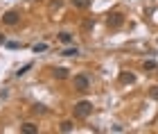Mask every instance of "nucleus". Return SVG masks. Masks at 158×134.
<instances>
[{
    "instance_id": "1a4fd4ad",
    "label": "nucleus",
    "mask_w": 158,
    "mask_h": 134,
    "mask_svg": "<svg viewBox=\"0 0 158 134\" xmlns=\"http://www.w3.org/2000/svg\"><path fill=\"white\" fill-rule=\"evenodd\" d=\"M59 41H61V43H70V41H73L70 32H61V34H59Z\"/></svg>"
},
{
    "instance_id": "dca6fc26",
    "label": "nucleus",
    "mask_w": 158,
    "mask_h": 134,
    "mask_svg": "<svg viewBox=\"0 0 158 134\" xmlns=\"http://www.w3.org/2000/svg\"><path fill=\"white\" fill-rule=\"evenodd\" d=\"M20 43H18V41H7V48H18Z\"/></svg>"
},
{
    "instance_id": "9b49d317",
    "label": "nucleus",
    "mask_w": 158,
    "mask_h": 134,
    "mask_svg": "<svg viewBox=\"0 0 158 134\" xmlns=\"http://www.w3.org/2000/svg\"><path fill=\"white\" fill-rule=\"evenodd\" d=\"M61 132H73V123H70V121H63V123H61Z\"/></svg>"
},
{
    "instance_id": "ddd939ff",
    "label": "nucleus",
    "mask_w": 158,
    "mask_h": 134,
    "mask_svg": "<svg viewBox=\"0 0 158 134\" xmlns=\"http://www.w3.org/2000/svg\"><path fill=\"white\" fill-rule=\"evenodd\" d=\"M30 68H32V64H25V66L20 68V70H16V77H20V75H25V73H27V70H30Z\"/></svg>"
},
{
    "instance_id": "f03ea898",
    "label": "nucleus",
    "mask_w": 158,
    "mask_h": 134,
    "mask_svg": "<svg viewBox=\"0 0 158 134\" xmlns=\"http://www.w3.org/2000/svg\"><path fill=\"white\" fill-rule=\"evenodd\" d=\"M122 23H124V16H122L120 11H113V14H109V18H106V25H109L111 30H118Z\"/></svg>"
},
{
    "instance_id": "0eeeda50",
    "label": "nucleus",
    "mask_w": 158,
    "mask_h": 134,
    "mask_svg": "<svg viewBox=\"0 0 158 134\" xmlns=\"http://www.w3.org/2000/svg\"><path fill=\"white\" fill-rule=\"evenodd\" d=\"M70 2H73V5L77 7V9H88L93 0H70Z\"/></svg>"
},
{
    "instance_id": "f257e3e1",
    "label": "nucleus",
    "mask_w": 158,
    "mask_h": 134,
    "mask_svg": "<svg viewBox=\"0 0 158 134\" xmlns=\"http://www.w3.org/2000/svg\"><path fill=\"white\" fill-rule=\"evenodd\" d=\"M73 111H75V118H88L90 111H93V105L88 100H79L73 107Z\"/></svg>"
},
{
    "instance_id": "20e7f679",
    "label": "nucleus",
    "mask_w": 158,
    "mask_h": 134,
    "mask_svg": "<svg viewBox=\"0 0 158 134\" xmlns=\"http://www.w3.org/2000/svg\"><path fill=\"white\" fill-rule=\"evenodd\" d=\"M18 20H20V14L14 11V9L7 11V14H2V23H5V25H16Z\"/></svg>"
},
{
    "instance_id": "2eb2a0df",
    "label": "nucleus",
    "mask_w": 158,
    "mask_h": 134,
    "mask_svg": "<svg viewBox=\"0 0 158 134\" xmlns=\"http://www.w3.org/2000/svg\"><path fill=\"white\" fill-rule=\"evenodd\" d=\"M45 48H48L45 43H36V46L32 48V50H34V52H43V50H45Z\"/></svg>"
},
{
    "instance_id": "f3484780",
    "label": "nucleus",
    "mask_w": 158,
    "mask_h": 134,
    "mask_svg": "<svg viewBox=\"0 0 158 134\" xmlns=\"http://www.w3.org/2000/svg\"><path fill=\"white\" fill-rule=\"evenodd\" d=\"M152 98H156V100H158V87H152Z\"/></svg>"
},
{
    "instance_id": "4468645a",
    "label": "nucleus",
    "mask_w": 158,
    "mask_h": 134,
    "mask_svg": "<svg viewBox=\"0 0 158 134\" xmlns=\"http://www.w3.org/2000/svg\"><path fill=\"white\" fill-rule=\"evenodd\" d=\"M32 111H34V114H45V107H43V105H34Z\"/></svg>"
},
{
    "instance_id": "a211bd4d",
    "label": "nucleus",
    "mask_w": 158,
    "mask_h": 134,
    "mask_svg": "<svg viewBox=\"0 0 158 134\" xmlns=\"http://www.w3.org/2000/svg\"><path fill=\"white\" fill-rule=\"evenodd\" d=\"M2 43H7V41H5V34H0V46Z\"/></svg>"
},
{
    "instance_id": "39448f33",
    "label": "nucleus",
    "mask_w": 158,
    "mask_h": 134,
    "mask_svg": "<svg viewBox=\"0 0 158 134\" xmlns=\"http://www.w3.org/2000/svg\"><path fill=\"white\" fill-rule=\"evenodd\" d=\"M120 82H122V84H133V82H135V75L122 70V73H120Z\"/></svg>"
},
{
    "instance_id": "9d476101",
    "label": "nucleus",
    "mask_w": 158,
    "mask_h": 134,
    "mask_svg": "<svg viewBox=\"0 0 158 134\" xmlns=\"http://www.w3.org/2000/svg\"><path fill=\"white\" fill-rule=\"evenodd\" d=\"M63 55H66V57H75V55H79V50H77V46H75V48H66Z\"/></svg>"
},
{
    "instance_id": "f8f14e48",
    "label": "nucleus",
    "mask_w": 158,
    "mask_h": 134,
    "mask_svg": "<svg viewBox=\"0 0 158 134\" xmlns=\"http://www.w3.org/2000/svg\"><path fill=\"white\" fill-rule=\"evenodd\" d=\"M154 68H158V64L154 59H149V61H145V70H154Z\"/></svg>"
},
{
    "instance_id": "7ed1b4c3",
    "label": "nucleus",
    "mask_w": 158,
    "mask_h": 134,
    "mask_svg": "<svg viewBox=\"0 0 158 134\" xmlns=\"http://www.w3.org/2000/svg\"><path fill=\"white\" fill-rule=\"evenodd\" d=\"M75 89L77 91H88L90 89V80H88V77H86V75H75Z\"/></svg>"
},
{
    "instance_id": "6e6552de",
    "label": "nucleus",
    "mask_w": 158,
    "mask_h": 134,
    "mask_svg": "<svg viewBox=\"0 0 158 134\" xmlns=\"http://www.w3.org/2000/svg\"><path fill=\"white\" fill-rule=\"evenodd\" d=\"M52 73H54L56 80H66V77H68V68H54Z\"/></svg>"
},
{
    "instance_id": "423d86ee",
    "label": "nucleus",
    "mask_w": 158,
    "mask_h": 134,
    "mask_svg": "<svg viewBox=\"0 0 158 134\" xmlns=\"http://www.w3.org/2000/svg\"><path fill=\"white\" fill-rule=\"evenodd\" d=\"M20 132H23V134H36L39 127L34 123H25V125H20Z\"/></svg>"
}]
</instances>
